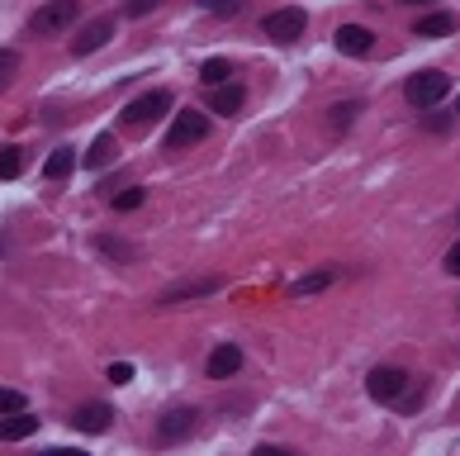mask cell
Here are the masks:
<instances>
[{
	"label": "cell",
	"instance_id": "6da1fadb",
	"mask_svg": "<svg viewBox=\"0 0 460 456\" xmlns=\"http://www.w3.org/2000/svg\"><path fill=\"white\" fill-rule=\"evenodd\" d=\"M447 91H451V76H447V72H413V76L403 81V95H408V105H413V110L441 105V100H447Z\"/></svg>",
	"mask_w": 460,
	"mask_h": 456
},
{
	"label": "cell",
	"instance_id": "7a4b0ae2",
	"mask_svg": "<svg viewBox=\"0 0 460 456\" xmlns=\"http://www.w3.org/2000/svg\"><path fill=\"white\" fill-rule=\"evenodd\" d=\"M204 139H209V114H204V110H181L172 120V129H166V148H172V152L195 148Z\"/></svg>",
	"mask_w": 460,
	"mask_h": 456
},
{
	"label": "cell",
	"instance_id": "3957f363",
	"mask_svg": "<svg viewBox=\"0 0 460 456\" xmlns=\"http://www.w3.org/2000/svg\"><path fill=\"white\" fill-rule=\"evenodd\" d=\"M76 20H81V0H48V5L29 20V29H33V33H43V39H53V33L72 29Z\"/></svg>",
	"mask_w": 460,
	"mask_h": 456
},
{
	"label": "cell",
	"instance_id": "277c9868",
	"mask_svg": "<svg viewBox=\"0 0 460 456\" xmlns=\"http://www.w3.org/2000/svg\"><path fill=\"white\" fill-rule=\"evenodd\" d=\"M304 29H309V14H304L299 5L270 10L266 20H261V33H266L270 43H299V39H304Z\"/></svg>",
	"mask_w": 460,
	"mask_h": 456
},
{
	"label": "cell",
	"instance_id": "5b68a950",
	"mask_svg": "<svg viewBox=\"0 0 460 456\" xmlns=\"http://www.w3.org/2000/svg\"><path fill=\"white\" fill-rule=\"evenodd\" d=\"M408 371L403 366H375L370 376H366V395L375 399V404H399V395L408 390Z\"/></svg>",
	"mask_w": 460,
	"mask_h": 456
},
{
	"label": "cell",
	"instance_id": "8992f818",
	"mask_svg": "<svg viewBox=\"0 0 460 456\" xmlns=\"http://www.w3.org/2000/svg\"><path fill=\"white\" fill-rule=\"evenodd\" d=\"M195 428H199V409H190V404L166 409V414L157 418V447H176V443H185Z\"/></svg>",
	"mask_w": 460,
	"mask_h": 456
},
{
	"label": "cell",
	"instance_id": "52a82bcc",
	"mask_svg": "<svg viewBox=\"0 0 460 456\" xmlns=\"http://www.w3.org/2000/svg\"><path fill=\"white\" fill-rule=\"evenodd\" d=\"M162 114H172V91H143L138 100H128L124 105V120L128 124H152V120H162Z\"/></svg>",
	"mask_w": 460,
	"mask_h": 456
},
{
	"label": "cell",
	"instance_id": "ba28073f",
	"mask_svg": "<svg viewBox=\"0 0 460 456\" xmlns=\"http://www.w3.org/2000/svg\"><path fill=\"white\" fill-rule=\"evenodd\" d=\"M114 14H100V20H91V24H81V33L72 39V53L76 58H91V53H100V48H105L110 39H114Z\"/></svg>",
	"mask_w": 460,
	"mask_h": 456
},
{
	"label": "cell",
	"instance_id": "9c48e42d",
	"mask_svg": "<svg viewBox=\"0 0 460 456\" xmlns=\"http://www.w3.org/2000/svg\"><path fill=\"white\" fill-rule=\"evenodd\" d=\"M214 291H224V276H199V281H181V285H172L166 295H157V304L162 309H172V304H181V300H204V295H214Z\"/></svg>",
	"mask_w": 460,
	"mask_h": 456
},
{
	"label": "cell",
	"instance_id": "30bf717a",
	"mask_svg": "<svg viewBox=\"0 0 460 456\" xmlns=\"http://www.w3.org/2000/svg\"><path fill=\"white\" fill-rule=\"evenodd\" d=\"M110 424H114V409L105 399H91V404H81V409L72 414L76 433H110Z\"/></svg>",
	"mask_w": 460,
	"mask_h": 456
},
{
	"label": "cell",
	"instance_id": "8fae6325",
	"mask_svg": "<svg viewBox=\"0 0 460 456\" xmlns=\"http://www.w3.org/2000/svg\"><path fill=\"white\" fill-rule=\"evenodd\" d=\"M243 371V347L237 343H218L209 352V380H233Z\"/></svg>",
	"mask_w": 460,
	"mask_h": 456
},
{
	"label": "cell",
	"instance_id": "7c38bea8",
	"mask_svg": "<svg viewBox=\"0 0 460 456\" xmlns=\"http://www.w3.org/2000/svg\"><path fill=\"white\" fill-rule=\"evenodd\" d=\"M332 39H337V53H342V58H366L370 48H375V33L361 29V24H342Z\"/></svg>",
	"mask_w": 460,
	"mask_h": 456
},
{
	"label": "cell",
	"instance_id": "4fadbf2b",
	"mask_svg": "<svg viewBox=\"0 0 460 456\" xmlns=\"http://www.w3.org/2000/svg\"><path fill=\"white\" fill-rule=\"evenodd\" d=\"M39 433V418L14 409V414H0V443H24V437Z\"/></svg>",
	"mask_w": 460,
	"mask_h": 456
},
{
	"label": "cell",
	"instance_id": "5bb4252c",
	"mask_svg": "<svg viewBox=\"0 0 460 456\" xmlns=\"http://www.w3.org/2000/svg\"><path fill=\"white\" fill-rule=\"evenodd\" d=\"M243 100H247V91L237 86V81H224V86H209V110H214V114H228V120H233V114L243 110Z\"/></svg>",
	"mask_w": 460,
	"mask_h": 456
},
{
	"label": "cell",
	"instance_id": "9a60e30c",
	"mask_svg": "<svg viewBox=\"0 0 460 456\" xmlns=\"http://www.w3.org/2000/svg\"><path fill=\"white\" fill-rule=\"evenodd\" d=\"M114 157H119V139H114V133H95V143L86 148V157H81V162H86L91 172H100V166H110Z\"/></svg>",
	"mask_w": 460,
	"mask_h": 456
},
{
	"label": "cell",
	"instance_id": "2e32d148",
	"mask_svg": "<svg viewBox=\"0 0 460 456\" xmlns=\"http://www.w3.org/2000/svg\"><path fill=\"white\" fill-rule=\"evenodd\" d=\"M456 33V14L451 10H437V14H422L418 20V39H447Z\"/></svg>",
	"mask_w": 460,
	"mask_h": 456
},
{
	"label": "cell",
	"instance_id": "e0dca14e",
	"mask_svg": "<svg viewBox=\"0 0 460 456\" xmlns=\"http://www.w3.org/2000/svg\"><path fill=\"white\" fill-rule=\"evenodd\" d=\"M72 172H76V148H58L53 157L43 162V176H48V181H66Z\"/></svg>",
	"mask_w": 460,
	"mask_h": 456
},
{
	"label": "cell",
	"instance_id": "ac0fdd59",
	"mask_svg": "<svg viewBox=\"0 0 460 456\" xmlns=\"http://www.w3.org/2000/svg\"><path fill=\"white\" fill-rule=\"evenodd\" d=\"M332 281H337V272H332V266H328V272H314V276H304V281H295V285H289V295H295V300H304V295H318V291H328Z\"/></svg>",
	"mask_w": 460,
	"mask_h": 456
},
{
	"label": "cell",
	"instance_id": "d6986e66",
	"mask_svg": "<svg viewBox=\"0 0 460 456\" xmlns=\"http://www.w3.org/2000/svg\"><path fill=\"white\" fill-rule=\"evenodd\" d=\"M199 81L204 86H224V81H233V62L228 58H209L199 67Z\"/></svg>",
	"mask_w": 460,
	"mask_h": 456
},
{
	"label": "cell",
	"instance_id": "ffe728a7",
	"mask_svg": "<svg viewBox=\"0 0 460 456\" xmlns=\"http://www.w3.org/2000/svg\"><path fill=\"white\" fill-rule=\"evenodd\" d=\"M20 166H24V152L20 148H0V181H14V176H20Z\"/></svg>",
	"mask_w": 460,
	"mask_h": 456
},
{
	"label": "cell",
	"instance_id": "44dd1931",
	"mask_svg": "<svg viewBox=\"0 0 460 456\" xmlns=\"http://www.w3.org/2000/svg\"><path fill=\"white\" fill-rule=\"evenodd\" d=\"M95 247L105 252V257H114V262H133V257H138V247H133V243H124V238H100Z\"/></svg>",
	"mask_w": 460,
	"mask_h": 456
},
{
	"label": "cell",
	"instance_id": "7402d4cb",
	"mask_svg": "<svg viewBox=\"0 0 460 456\" xmlns=\"http://www.w3.org/2000/svg\"><path fill=\"white\" fill-rule=\"evenodd\" d=\"M422 404H428V385H422V380H408V390L399 395V409L413 414V409H422Z\"/></svg>",
	"mask_w": 460,
	"mask_h": 456
},
{
	"label": "cell",
	"instance_id": "603a6c76",
	"mask_svg": "<svg viewBox=\"0 0 460 456\" xmlns=\"http://www.w3.org/2000/svg\"><path fill=\"white\" fill-rule=\"evenodd\" d=\"M332 129H351L356 124V114H361V100H347V105H332Z\"/></svg>",
	"mask_w": 460,
	"mask_h": 456
},
{
	"label": "cell",
	"instance_id": "cb8c5ba5",
	"mask_svg": "<svg viewBox=\"0 0 460 456\" xmlns=\"http://www.w3.org/2000/svg\"><path fill=\"white\" fill-rule=\"evenodd\" d=\"M143 200H147V191H143V185H128L124 195H114V210H119V214H128V210H138Z\"/></svg>",
	"mask_w": 460,
	"mask_h": 456
},
{
	"label": "cell",
	"instance_id": "d4e9b609",
	"mask_svg": "<svg viewBox=\"0 0 460 456\" xmlns=\"http://www.w3.org/2000/svg\"><path fill=\"white\" fill-rule=\"evenodd\" d=\"M14 72H20V53H10V48H0V91L14 81Z\"/></svg>",
	"mask_w": 460,
	"mask_h": 456
},
{
	"label": "cell",
	"instance_id": "484cf974",
	"mask_svg": "<svg viewBox=\"0 0 460 456\" xmlns=\"http://www.w3.org/2000/svg\"><path fill=\"white\" fill-rule=\"evenodd\" d=\"M199 5L209 10V14H237V10L247 5V0H199Z\"/></svg>",
	"mask_w": 460,
	"mask_h": 456
},
{
	"label": "cell",
	"instance_id": "4316f807",
	"mask_svg": "<svg viewBox=\"0 0 460 456\" xmlns=\"http://www.w3.org/2000/svg\"><path fill=\"white\" fill-rule=\"evenodd\" d=\"M14 409H24V395H20V390H5V385H0V414H14Z\"/></svg>",
	"mask_w": 460,
	"mask_h": 456
},
{
	"label": "cell",
	"instance_id": "83f0119b",
	"mask_svg": "<svg viewBox=\"0 0 460 456\" xmlns=\"http://www.w3.org/2000/svg\"><path fill=\"white\" fill-rule=\"evenodd\" d=\"M133 380V362H114L110 366V385H128Z\"/></svg>",
	"mask_w": 460,
	"mask_h": 456
},
{
	"label": "cell",
	"instance_id": "f1b7e54d",
	"mask_svg": "<svg viewBox=\"0 0 460 456\" xmlns=\"http://www.w3.org/2000/svg\"><path fill=\"white\" fill-rule=\"evenodd\" d=\"M157 5H162V0H128L124 10L133 14V20H143V14H152V10H157Z\"/></svg>",
	"mask_w": 460,
	"mask_h": 456
},
{
	"label": "cell",
	"instance_id": "f546056e",
	"mask_svg": "<svg viewBox=\"0 0 460 456\" xmlns=\"http://www.w3.org/2000/svg\"><path fill=\"white\" fill-rule=\"evenodd\" d=\"M447 272H451V276H460V243L447 252Z\"/></svg>",
	"mask_w": 460,
	"mask_h": 456
},
{
	"label": "cell",
	"instance_id": "4dcf8cb0",
	"mask_svg": "<svg viewBox=\"0 0 460 456\" xmlns=\"http://www.w3.org/2000/svg\"><path fill=\"white\" fill-rule=\"evenodd\" d=\"M399 5H428V0H399Z\"/></svg>",
	"mask_w": 460,
	"mask_h": 456
},
{
	"label": "cell",
	"instance_id": "1f68e13d",
	"mask_svg": "<svg viewBox=\"0 0 460 456\" xmlns=\"http://www.w3.org/2000/svg\"><path fill=\"white\" fill-rule=\"evenodd\" d=\"M456 114H460V100H456Z\"/></svg>",
	"mask_w": 460,
	"mask_h": 456
}]
</instances>
